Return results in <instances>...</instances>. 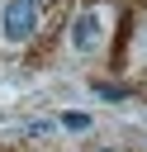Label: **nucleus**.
<instances>
[{
	"instance_id": "obj_2",
	"label": "nucleus",
	"mask_w": 147,
	"mask_h": 152,
	"mask_svg": "<svg viewBox=\"0 0 147 152\" xmlns=\"http://www.w3.org/2000/svg\"><path fill=\"white\" fill-rule=\"evenodd\" d=\"M95 43H100V14L85 10V14L71 19V48H76V52H90Z\"/></svg>"
},
{
	"instance_id": "obj_1",
	"label": "nucleus",
	"mask_w": 147,
	"mask_h": 152,
	"mask_svg": "<svg viewBox=\"0 0 147 152\" xmlns=\"http://www.w3.org/2000/svg\"><path fill=\"white\" fill-rule=\"evenodd\" d=\"M0 28H5V38H9V43H28V38H33V28H38V5H33V0H9V5H5Z\"/></svg>"
},
{
	"instance_id": "obj_4",
	"label": "nucleus",
	"mask_w": 147,
	"mask_h": 152,
	"mask_svg": "<svg viewBox=\"0 0 147 152\" xmlns=\"http://www.w3.org/2000/svg\"><path fill=\"white\" fill-rule=\"evenodd\" d=\"M33 5H47V0H33Z\"/></svg>"
},
{
	"instance_id": "obj_3",
	"label": "nucleus",
	"mask_w": 147,
	"mask_h": 152,
	"mask_svg": "<svg viewBox=\"0 0 147 152\" xmlns=\"http://www.w3.org/2000/svg\"><path fill=\"white\" fill-rule=\"evenodd\" d=\"M95 95H104V100H123V90H119V86H95Z\"/></svg>"
}]
</instances>
